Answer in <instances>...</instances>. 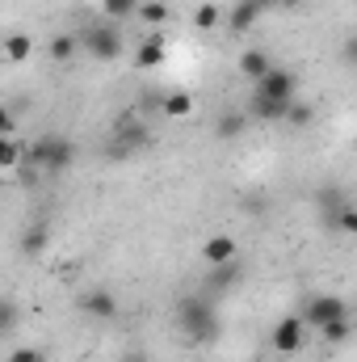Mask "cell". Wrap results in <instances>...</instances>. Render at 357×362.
I'll list each match as a JSON object with an SVG mask.
<instances>
[{
	"instance_id": "6da1fadb",
	"label": "cell",
	"mask_w": 357,
	"mask_h": 362,
	"mask_svg": "<svg viewBox=\"0 0 357 362\" xmlns=\"http://www.w3.org/2000/svg\"><path fill=\"white\" fill-rule=\"evenodd\" d=\"M177 329L181 337L189 341V346H214L219 337H223V320H219V308H214V299L206 295V291H198V295H185L177 303Z\"/></svg>"
},
{
	"instance_id": "7a4b0ae2",
	"label": "cell",
	"mask_w": 357,
	"mask_h": 362,
	"mask_svg": "<svg viewBox=\"0 0 357 362\" xmlns=\"http://www.w3.org/2000/svg\"><path fill=\"white\" fill-rule=\"evenodd\" d=\"M147 144H152L147 122H143L135 110H122V118L114 122V135H109V144H105V156H109V160H126V156L143 152Z\"/></svg>"
},
{
	"instance_id": "3957f363",
	"label": "cell",
	"mask_w": 357,
	"mask_h": 362,
	"mask_svg": "<svg viewBox=\"0 0 357 362\" xmlns=\"http://www.w3.org/2000/svg\"><path fill=\"white\" fill-rule=\"evenodd\" d=\"M25 160L38 165L42 173H63L76 160V144L68 135H38L34 144H25Z\"/></svg>"
},
{
	"instance_id": "277c9868",
	"label": "cell",
	"mask_w": 357,
	"mask_h": 362,
	"mask_svg": "<svg viewBox=\"0 0 357 362\" xmlns=\"http://www.w3.org/2000/svg\"><path fill=\"white\" fill-rule=\"evenodd\" d=\"M80 42H85V51H89L97 64H109V59H118L122 55V34H118V21H97L89 25L85 34H80Z\"/></svg>"
},
{
	"instance_id": "5b68a950",
	"label": "cell",
	"mask_w": 357,
	"mask_h": 362,
	"mask_svg": "<svg viewBox=\"0 0 357 362\" xmlns=\"http://www.w3.org/2000/svg\"><path fill=\"white\" fill-rule=\"evenodd\" d=\"M345 316H349V303H345L341 295H311V299H307V308H303L307 329H324V325L345 320Z\"/></svg>"
},
{
	"instance_id": "8992f818",
	"label": "cell",
	"mask_w": 357,
	"mask_h": 362,
	"mask_svg": "<svg viewBox=\"0 0 357 362\" xmlns=\"http://www.w3.org/2000/svg\"><path fill=\"white\" fill-rule=\"evenodd\" d=\"M303 341H307V320H303V316H282V320L273 325V333H269V346H273L282 358L298 354Z\"/></svg>"
},
{
	"instance_id": "52a82bcc",
	"label": "cell",
	"mask_w": 357,
	"mask_h": 362,
	"mask_svg": "<svg viewBox=\"0 0 357 362\" xmlns=\"http://www.w3.org/2000/svg\"><path fill=\"white\" fill-rule=\"evenodd\" d=\"M169 64V38L156 30V34H147L139 47H135V68L139 72H156V68H164Z\"/></svg>"
},
{
	"instance_id": "ba28073f",
	"label": "cell",
	"mask_w": 357,
	"mask_h": 362,
	"mask_svg": "<svg viewBox=\"0 0 357 362\" xmlns=\"http://www.w3.org/2000/svg\"><path fill=\"white\" fill-rule=\"evenodd\" d=\"M80 316H89V320H114L118 316V299H114V291H105V286H92L80 295Z\"/></svg>"
},
{
	"instance_id": "9c48e42d",
	"label": "cell",
	"mask_w": 357,
	"mask_h": 362,
	"mask_svg": "<svg viewBox=\"0 0 357 362\" xmlns=\"http://www.w3.org/2000/svg\"><path fill=\"white\" fill-rule=\"evenodd\" d=\"M236 257H240L236 236L214 232V236H206V240H202V262H206V266H227V262H236Z\"/></svg>"
},
{
	"instance_id": "30bf717a",
	"label": "cell",
	"mask_w": 357,
	"mask_h": 362,
	"mask_svg": "<svg viewBox=\"0 0 357 362\" xmlns=\"http://www.w3.org/2000/svg\"><path fill=\"white\" fill-rule=\"evenodd\" d=\"M290 105H294V101H282V97H265V93L253 89V97H248V118H257V122H286Z\"/></svg>"
},
{
	"instance_id": "8fae6325",
	"label": "cell",
	"mask_w": 357,
	"mask_h": 362,
	"mask_svg": "<svg viewBox=\"0 0 357 362\" xmlns=\"http://www.w3.org/2000/svg\"><path fill=\"white\" fill-rule=\"evenodd\" d=\"M236 68H240V76H244V81H253V85H257V81H265L277 64L269 59V51H261V47H248V51H240Z\"/></svg>"
},
{
	"instance_id": "7c38bea8",
	"label": "cell",
	"mask_w": 357,
	"mask_h": 362,
	"mask_svg": "<svg viewBox=\"0 0 357 362\" xmlns=\"http://www.w3.org/2000/svg\"><path fill=\"white\" fill-rule=\"evenodd\" d=\"M257 93H265V97H282V101H294V93H298V76H294L290 68H273L265 81H257Z\"/></svg>"
},
{
	"instance_id": "4fadbf2b",
	"label": "cell",
	"mask_w": 357,
	"mask_h": 362,
	"mask_svg": "<svg viewBox=\"0 0 357 362\" xmlns=\"http://www.w3.org/2000/svg\"><path fill=\"white\" fill-rule=\"evenodd\" d=\"M244 131H248V110H231V105H227V110L214 114V135H219V139L231 144V139H240Z\"/></svg>"
},
{
	"instance_id": "5bb4252c",
	"label": "cell",
	"mask_w": 357,
	"mask_h": 362,
	"mask_svg": "<svg viewBox=\"0 0 357 362\" xmlns=\"http://www.w3.org/2000/svg\"><path fill=\"white\" fill-rule=\"evenodd\" d=\"M240 282V257L236 262H227V266H210V274H206V282H202V291L214 299V295H223V291H231Z\"/></svg>"
},
{
	"instance_id": "9a60e30c",
	"label": "cell",
	"mask_w": 357,
	"mask_h": 362,
	"mask_svg": "<svg viewBox=\"0 0 357 362\" xmlns=\"http://www.w3.org/2000/svg\"><path fill=\"white\" fill-rule=\"evenodd\" d=\"M261 13H269L261 0H236V8L227 13V25H231V34H244V30H253V25L261 21Z\"/></svg>"
},
{
	"instance_id": "2e32d148",
	"label": "cell",
	"mask_w": 357,
	"mask_h": 362,
	"mask_svg": "<svg viewBox=\"0 0 357 362\" xmlns=\"http://www.w3.org/2000/svg\"><path fill=\"white\" fill-rule=\"evenodd\" d=\"M324 215V228L332 232H345V236H357V202H345L337 211H320Z\"/></svg>"
},
{
	"instance_id": "e0dca14e",
	"label": "cell",
	"mask_w": 357,
	"mask_h": 362,
	"mask_svg": "<svg viewBox=\"0 0 357 362\" xmlns=\"http://www.w3.org/2000/svg\"><path fill=\"white\" fill-rule=\"evenodd\" d=\"M85 42H80V34H68V30H59L51 42H47V55L55 59V64H68V59H76V51H80Z\"/></svg>"
},
{
	"instance_id": "ac0fdd59",
	"label": "cell",
	"mask_w": 357,
	"mask_h": 362,
	"mask_svg": "<svg viewBox=\"0 0 357 362\" xmlns=\"http://www.w3.org/2000/svg\"><path fill=\"white\" fill-rule=\"evenodd\" d=\"M30 55H34V38L30 34H8L4 38V59L8 64H25Z\"/></svg>"
},
{
	"instance_id": "d6986e66",
	"label": "cell",
	"mask_w": 357,
	"mask_h": 362,
	"mask_svg": "<svg viewBox=\"0 0 357 362\" xmlns=\"http://www.w3.org/2000/svg\"><path fill=\"white\" fill-rule=\"evenodd\" d=\"M139 8H143V0H101L105 21H131V17H139Z\"/></svg>"
},
{
	"instance_id": "ffe728a7",
	"label": "cell",
	"mask_w": 357,
	"mask_h": 362,
	"mask_svg": "<svg viewBox=\"0 0 357 362\" xmlns=\"http://www.w3.org/2000/svg\"><path fill=\"white\" fill-rule=\"evenodd\" d=\"M169 17H173V8H169L164 0H143V8H139V21H143V25H152V30L169 25Z\"/></svg>"
},
{
	"instance_id": "44dd1931",
	"label": "cell",
	"mask_w": 357,
	"mask_h": 362,
	"mask_svg": "<svg viewBox=\"0 0 357 362\" xmlns=\"http://www.w3.org/2000/svg\"><path fill=\"white\" fill-rule=\"evenodd\" d=\"M160 110H164L169 118H189V114H193V97H189V93H164Z\"/></svg>"
},
{
	"instance_id": "7402d4cb",
	"label": "cell",
	"mask_w": 357,
	"mask_h": 362,
	"mask_svg": "<svg viewBox=\"0 0 357 362\" xmlns=\"http://www.w3.org/2000/svg\"><path fill=\"white\" fill-rule=\"evenodd\" d=\"M219 21H227V13H223L219 4H210V0H206V4H198V8H193V25H198V30H214Z\"/></svg>"
},
{
	"instance_id": "603a6c76",
	"label": "cell",
	"mask_w": 357,
	"mask_h": 362,
	"mask_svg": "<svg viewBox=\"0 0 357 362\" xmlns=\"http://www.w3.org/2000/svg\"><path fill=\"white\" fill-rule=\"evenodd\" d=\"M21 160H25V148H21L17 139H4V144H0V169H4V173H17Z\"/></svg>"
},
{
	"instance_id": "cb8c5ba5",
	"label": "cell",
	"mask_w": 357,
	"mask_h": 362,
	"mask_svg": "<svg viewBox=\"0 0 357 362\" xmlns=\"http://www.w3.org/2000/svg\"><path fill=\"white\" fill-rule=\"evenodd\" d=\"M42 249H47V228H42V223H38V228H25V232H21V253H25V257H38Z\"/></svg>"
},
{
	"instance_id": "d4e9b609",
	"label": "cell",
	"mask_w": 357,
	"mask_h": 362,
	"mask_svg": "<svg viewBox=\"0 0 357 362\" xmlns=\"http://www.w3.org/2000/svg\"><path fill=\"white\" fill-rule=\"evenodd\" d=\"M320 333H324V341H328V346H341V341L349 337V316H345V320H332V325H324Z\"/></svg>"
},
{
	"instance_id": "484cf974",
	"label": "cell",
	"mask_w": 357,
	"mask_h": 362,
	"mask_svg": "<svg viewBox=\"0 0 357 362\" xmlns=\"http://www.w3.org/2000/svg\"><path fill=\"white\" fill-rule=\"evenodd\" d=\"M311 118H315V110H311L307 101H294V105H290V114H286V122H290V127H307Z\"/></svg>"
},
{
	"instance_id": "4316f807",
	"label": "cell",
	"mask_w": 357,
	"mask_h": 362,
	"mask_svg": "<svg viewBox=\"0 0 357 362\" xmlns=\"http://www.w3.org/2000/svg\"><path fill=\"white\" fill-rule=\"evenodd\" d=\"M8 362H47V350H38V346H21V350H8Z\"/></svg>"
},
{
	"instance_id": "83f0119b",
	"label": "cell",
	"mask_w": 357,
	"mask_h": 362,
	"mask_svg": "<svg viewBox=\"0 0 357 362\" xmlns=\"http://www.w3.org/2000/svg\"><path fill=\"white\" fill-rule=\"evenodd\" d=\"M13 325H17V303H13V299H4V303H0V329H4V333H13Z\"/></svg>"
},
{
	"instance_id": "f1b7e54d",
	"label": "cell",
	"mask_w": 357,
	"mask_h": 362,
	"mask_svg": "<svg viewBox=\"0 0 357 362\" xmlns=\"http://www.w3.org/2000/svg\"><path fill=\"white\" fill-rule=\"evenodd\" d=\"M341 59H345L349 68H357V34H353V38H345V42H341Z\"/></svg>"
},
{
	"instance_id": "f546056e",
	"label": "cell",
	"mask_w": 357,
	"mask_h": 362,
	"mask_svg": "<svg viewBox=\"0 0 357 362\" xmlns=\"http://www.w3.org/2000/svg\"><path fill=\"white\" fill-rule=\"evenodd\" d=\"M261 4H265V8H282V13H286V8H298L303 0H261Z\"/></svg>"
},
{
	"instance_id": "4dcf8cb0",
	"label": "cell",
	"mask_w": 357,
	"mask_h": 362,
	"mask_svg": "<svg viewBox=\"0 0 357 362\" xmlns=\"http://www.w3.org/2000/svg\"><path fill=\"white\" fill-rule=\"evenodd\" d=\"M126 362H147L143 354H126Z\"/></svg>"
}]
</instances>
